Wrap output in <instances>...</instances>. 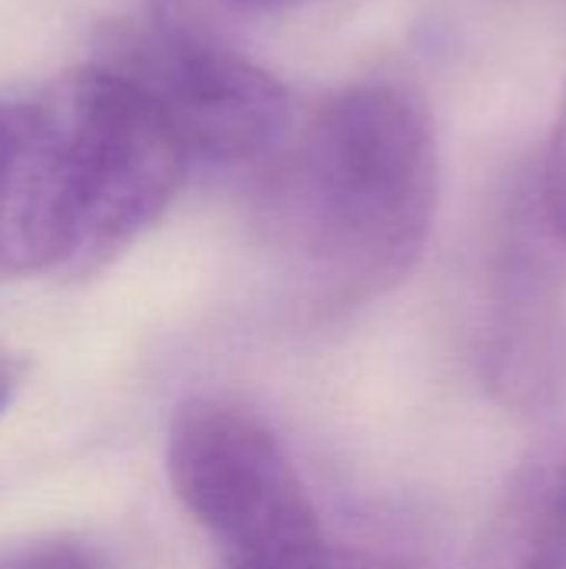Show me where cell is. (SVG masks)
Returning <instances> with one entry per match:
<instances>
[{"label":"cell","mask_w":566,"mask_h":569,"mask_svg":"<svg viewBox=\"0 0 566 569\" xmlns=\"http://www.w3.org/2000/svg\"><path fill=\"white\" fill-rule=\"evenodd\" d=\"M330 569H424L414 560H400V557H374V553H357V557H330Z\"/></svg>","instance_id":"cell-11"},{"label":"cell","mask_w":566,"mask_h":569,"mask_svg":"<svg viewBox=\"0 0 566 569\" xmlns=\"http://www.w3.org/2000/svg\"><path fill=\"white\" fill-rule=\"evenodd\" d=\"M153 30L193 43H224L234 47V33L267 13L264 0H147Z\"/></svg>","instance_id":"cell-7"},{"label":"cell","mask_w":566,"mask_h":569,"mask_svg":"<svg viewBox=\"0 0 566 569\" xmlns=\"http://www.w3.org/2000/svg\"><path fill=\"white\" fill-rule=\"evenodd\" d=\"M107 67L150 97L193 167L264 170L290 137L284 83L234 47L193 43L150 27L113 37Z\"/></svg>","instance_id":"cell-4"},{"label":"cell","mask_w":566,"mask_h":569,"mask_svg":"<svg viewBox=\"0 0 566 569\" xmlns=\"http://www.w3.org/2000/svg\"><path fill=\"white\" fill-rule=\"evenodd\" d=\"M484 569H566V463L530 473L510 493Z\"/></svg>","instance_id":"cell-6"},{"label":"cell","mask_w":566,"mask_h":569,"mask_svg":"<svg viewBox=\"0 0 566 569\" xmlns=\"http://www.w3.org/2000/svg\"><path fill=\"white\" fill-rule=\"evenodd\" d=\"M27 110H30V97L27 100H13V97H0V173L13 157V147L23 133L27 123Z\"/></svg>","instance_id":"cell-9"},{"label":"cell","mask_w":566,"mask_h":569,"mask_svg":"<svg viewBox=\"0 0 566 569\" xmlns=\"http://www.w3.org/2000/svg\"><path fill=\"white\" fill-rule=\"evenodd\" d=\"M167 477L183 510L224 547L227 569H330L310 493L254 410L220 397L180 403Z\"/></svg>","instance_id":"cell-3"},{"label":"cell","mask_w":566,"mask_h":569,"mask_svg":"<svg viewBox=\"0 0 566 569\" xmlns=\"http://www.w3.org/2000/svg\"><path fill=\"white\" fill-rule=\"evenodd\" d=\"M440 190L434 123L397 83L324 100L260 170L257 213L317 303L354 307L397 287L424 253Z\"/></svg>","instance_id":"cell-1"},{"label":"cell","mask_w":566,"mask_h":569,"mask_svg":"<svg viewBox=\"0 0 566 569\" xmlns=\"http://www.w3.org/2000/svg\"><path fill=\"white\" fill-rule=\"evenodd\" d=\"M537 207L554 230V237L566 247V90L560 100V113L550 130V143L540 167V187H537Z\"/></svg>","instance_id":"cell-8"},{"label":"cell","mask_w":566,"mask_h":569,"mask_svg":"<svg viewBox=\"0 0 566 569\" xmlns=\"http://www.w3.org/2000/svg\"><path fill=\"white\" fill-rule=\"evenodd\" d=\"M190 157L150 97L107 63L30 97L0 173V277L93 270L160 220Z\"/></svg>","instance_id":"cell-2"},{"label":"cell","mask_w":566,"mask_h":569,"mask_svg":"<svg viewBox=\"0 0 566 569\" xmlns=\"http://www.w3.org/2000/svg\"><path fill=\"white\" fill-rule=\"evenodd\" d=\"M287 3H300V0H267V10H277V7H287Z\"/></svg>","instance_id":"cell-13"},{"label":"cell","mask_w":566,"mask_h":569,"mask_svg":"<svg viewBox=\"0 0 566 569\" xmlns=\"http://www.w3.org/2000/svg\"><path fill=\"white\" fill-rule=\"evenodd\" d=\"M564 360V300L554 260L540 243L514 237L484 327L487 387L507 407L534 410L557 393Z\"/></svg>","instance_id":"cell-5"},{"label":"cell","mask_w":566,"mask_h":569,"mask_svg":"<svg viewBox=\"0 0 566 569\" xmlns=\"http://www.w3.org/2000/svg\"><path fill=\"white\" fill-rule=\"evenodd\" d=\"M10 393H13V373H10V367L0 360V410L10 403Z\"/></svg>","instance_id":"cell-12"},{"label":"cell","mask_w":566,"mask_h":569,"mask_svg":"<svg viewBox=\"0 0 566 569\" xmlns=\"http://www.w3.org/2000/svg\"><path fill=\"white\" fill-rule=\"evenodd\" d=\"M23 569H110L97 553L83 550V547H57L50 553H40L33 563Z\"/></svg>","instance_id":"cell-10"}]
</instances>
